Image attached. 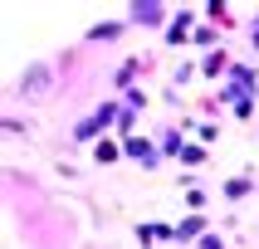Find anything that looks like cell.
<instances>
[{"label":"cell","instance_id":"1","mask_svg":"<svg viewBox=\"0 0 259 249\" xmlns=\"http://www.w3.org/2000/svg\"><path fill=\"white\" fill-rule=\"evenodd\" d=\"M137 20H147V25H152V20H161V5H137Z\"/></svg>","mask_w":259,"mask_h":249}]
</instances>
